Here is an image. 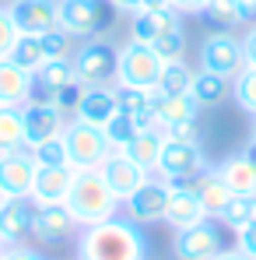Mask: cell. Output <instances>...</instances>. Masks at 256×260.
Masks as SVG:
<instances>
[{
    "instance_id": "8d00e7d4",
    "label": "cell",
    "mask_w": 256,
    "mask_h": 260,
    "mask_svg": "<svg viewBox=\"0 0 256 260\" xmlns=\"http://www.w3.org/2000/svg\"><path fill=\"white\" fill-rule=\"evenodd\" d=\"M28 151H32V158H35L39 166H70V162H67V144H63V137L43 141L39 148H28Z\"/></svg>"
},
{
    "instance_id": "bcb514c9",
    "label": "cell",
    "mask_w": 256,
    "mask_h": 260,
    "mask_svg": "<svg viewBox=\"0 0 256 260\" xmlns=\"http://www.w3.org/2000/svg\"><path fill=\"white\" fill-rule=\"evenodd\" d=\"M214 260H249V257H246V253H239V250H228V246H225Z\"/></svg>"
},
{
    "instance_id": "f35d334b",
    "label": "cell",
    "mask_w": 256,
    "mask_h": 260,
    "mask_svg": "<svg viewBox=\"0 0 256 260\" xmlns=\"http://www.w3.org/2000/svg\"><path fill=\"white\" fill-rule=\"evenodd\" d=\"M85 88L88 85H85V81H78V78H74V81H67V85L53 95V106H56L60 113H74V109H78V102H81V95H85Z\"/></svg>"
},
{
    "instance_id": "f6af8a7d",
    "label": "cell",
    "mask_w": 256,
    "mask_h": 260,
    "mask_svg": "<svg viewBox=\"0 0 256 260\" xmlns=\"http://www.w3.org/2000/svg\"><path fill=\"white\" fill-rule=\"evenodd\" d=\"M242 53H246V63L249 67H256V25L242 36Z\"/></svg>"
},
{
    "instance_id": "60d3db41",
    "label": "cell",
    "mask_w": 256,
    "mask_h": 260,
    "mask_svg": "<svg viewBox=\"0 0 256 260\" xmlns=\"http://www.w3.org/2000/svg\"><path fill=\"white\" fill-rule=\"evenodd\" d=\"M116 11H130V14H144V11H155V7H169V0H113Z\"/></svg>"
},
{
    "instance_id": "db71d44e",
    "label": "cell",
    "mask_w": 256,
    "mask_h": 260,
    "mask_svg": "<svg viewBox=\"0 0 256 260\" xmlns=\"http://www.w3.org/2000/svg\"><path fill=\"white\" fill-rule=\"evenodd\" d=\"M4 253H7V250H0V260H4Z\"/></svg>"
},
{
    "instance_id": "e575fe53",
    "label": "cell",
    "mask_w": 256,
    "mask_h": 260,
    "mask_svg": "<svg viewBox=\"0 0 256 260\" xmlns=\"http://www.w3.org/2000/svg\"><path fill=\"white\" fill-rule=\"evenodd\" d=\"M151 49L158 53V60L162 63H172V60H182V53H186V36H182V25L179 28H169V32H162Z\"/></svg>"
},
{
    "instance_id": "f907efd6",
    "label": "cell",
    "mask_w": 256,
    "mask_h": 260,
    "mask_svg": "<svg viewBox=\"0 0 256 260\" xmlns=\"http://www.w3.org/2000/svg\"><path fill=\"white\" fill-rule=\"evenodd\" d=\"M7 201H11V197H7V193H4V190H0V208H4V204H7Z\"/></svg>"
},
{
    "instance_id": "e0dca14e",
    "label": "cell",
    "mask_w": 256,
    "mask_h": 260,
    "mask_svg": "<svg viewBox=\"0 0 256 260\" xmlns=\"http://www.w3.org/2000/svg\"><path fill=\"white\" fill-rule=\"evenodd\" d=\"M98 173H102V179L113 186V193H116L120 201H127L133 190H140V186L148 183V176H151V173H144L137 162H130L123 151H113V155L98 166Z\"/></svg>"
},
{
    "instance_id": "cb8c5ba5",
    "label": "cell",
    "mask_w": 256,
    "mask_h": 260,
    "mask_svg": "<svg viewBox=\"0 0 256 260\" xmlns=\"http://www.w3.org/2000/svg\"><path fill=\"white\" fill-rule=\"evenodd\" d=\"M217 173L221 179L228 183V190L232 193H242V197H249L256 186V162L249 151H235V155H228L221 166H217Z\"/></svg>"
},
{
    "instance_id": "7bdbcfd3",
    "label": "cell",
    "mask_w": 256,
    "mask_h": 260,
    "mask_svg": "<svg viewBox=\"0 0 256 260\" xmlns=\"http://www.w3.org/2000/svg\"><path fill=\"white\" fill-rule=\"evenodd\" d=\"M4 260H46L39 250H32V246H25V243H14V246H7V253Z\"/></svg>"
},
{
    "instance_id": "c3c4849f",
    "label": "cell",
    "mask_w": 256,
    "mask_h": 260,
    "mask_svg": "<svg viewBox=\"0 0 256 260\" xmlns=\"http://www.w3.org/2000/svg\"><path fill=\"white\" fill-rule=\"evenodd\" d=\"M11 243H7V232H4V225H0V250H7Z\"/></svg>"
},
{
    "instance_id": "4fadbf2b",
    "label": "cell",
    "mask_w": 256,
    "mask_h": 260,
    "mask_svg": "<svg viewBox=\"0 0 256 260\" xmlns=\"http://www.w3.org/2000/svg\"><path fill=\"white\" fill-rule=\"evenodd\" d=\"M74 176H78V169H70V166H39L28 201H32L35 208L67 204V193H70V186H74Z\"/></svg>"
},
{
    "instance_id": "9c48e42d",
    "label": "cell",
    "mask_w": 256,
    "mask_h": 260,
    "mask_svg": "<svg viewBox=\"0 0 256 260\" xmlns=\"http://www.w3.org/2000/svg\"><path fill=\"white\" fill-rule=\"evenodd\" d=\"M200 67L221 74V78H235L242 67H246V53H242V39H235L232 32H214L211 39L200 49Z\"/></svg>"
},
{
    "instance_id": "8992f818",
    "label": "cell",
    "mask_w": 256,
    "mask_h": 260,
    "mask_svg": "<svg viewBox=\"0 0 256 260\" xmlns=\"http://www.w3.org/2000/svg\"><path fill=\"white\" fill-rule=\"evenodd\" d=\"M162 67H165V63L158 60V53H155L151 46L133 43V39H130L127 46H120L116 85H123V88H144V91H151V88L158 85Z\"/></svg>"
},
{
    "instance_id": "816d5d0a",
    "label": "cell",
    "mask_w": 256,
    "mask_h": 260,
    "mask_svg": "<svg viewBox=\"0 0 256 260\" xmlns=\"http://www.w3.org/2000/svg\"><path fill=\"white\" fill-rule=\"evenodd\" d=\"M253 141H256V116H253Z\"/></svg>"
},
{
    "instance_id": "11a10c76",
    "label": "cell",
    "mask_w": 256,
    "mask_h": 260,
    "mask_svg": "<svg viewBox=\"0 0 256 260\" xmlns=\"http://www.w3.org/2000/svg\"><path fill=\"white\" fill-rule=\"evenodd\" d=\"M7 4H14V0H7Z\"/></svg>"
},
{
    "instance_id": "7a4b0ae2",
    "label": "cell",
    "mask_w": 256,
    "mask_h": 260,
    "mask_svg": "<svg viewBox=\"0 0 256 260\" xmlns=\"http://www.w3.org/2000/svg\"><path fill=\"white\" fill-rule=\"evenodd\" d=\"M120 208H123V201L113 193V186L102 179L98 169H78L74 186H70V193H67V211L74 215L78 229L109 221V218L120 215Z\"/></svg>"
},
{
    "instance_id": "836d02e7",
    "label": "cell",
    "mask_w": 256,
    "mask_h": 260,
    "mask_svg": "<svg viewBox=\"0 0 256 260\" xmlns=\"http://www.w3.org/2000/svg\"><path fill=\"white\" fill-rule=\"evenodd\" d=\"M232 95H235V102L249 113V116H256V67H242L235 78H232Z\"/></svg>"
},
{
    "instance_id": "44dd1931",
    "label": "cell",
    "mask_w": 256,
    "mask_h": 260,
    "mask_svg": "<svg viewBox=\"0 0 256 260\" xmlns=\"http://www.w3.org/2000/svg\"><path fill=\"white\" fill-rule=\"evenodd\" d=\"M182 21H179V11L175 7H155V11H144V14H133V21H130V39L133 43H144L151 46L162 32H169V28H179Z\"/></svg>"
},
{
    "instance_id": "7402d4cb",
    "label": "cell",
    "mask_w": 256,
    "mask_h": 260,
    "mask_svg": "<svg viewBox=\"0 0 256 260\" xmlns=\"http://www.w3.org/2000/svg\"><path fill=\"white\" fill-rule=\"evenodd\" d=\"M113 116H116V88H85V95L74 109V120H85L91 127H105Z\"/></svg>"
},
{
    "instance_id": "d4e9b609",
    "label": "cell",
    "mask_w": 256,
    "mask_h": 260,
    "mask_svg": "<svg viewBox=\"0 0 256 260\" xmlns=\"http://www.w3.org/2000/svg\"><path fill=\"white\" fill-rule=\"evenodd\" d=\"M162 148H165V134L155 130V127H144L127 148H123V155H127L130 162H137L144 173H155V169H158V158H162Z\"/></svg>"
},
{
    "instance_id": "2e32d148",
    "label": "cell",
    "mask_w": 256,
    "mask_h": 260,
    "mask_svg": "<svg viewBox=\"0 0 256 260\" xmlns=\"http://www.w3.org/2000/svg\"><path fill=\"white\" fill-rule=\"evenodd\" d=\"M172 186H175V183H172ZM179 186H190V190L200 197V204H204L207 218H217V221H221L225 208H228V201H232V190H228V183L221 179L217 169H207V166H204L193 179H186V183H179Z\"/></svg>"
},
{
    "instance_id": "681fc988",
    "label": "cell",
    "mask_w": 256,
    "mask_h": 260,
    "mask_svg": "<svg viewBox=\"0 0 256 260\" xmlns=\"http://www.w3.org/2000/svg\"><path fill=\"white\" fill-rule=\"evenodd\" d=\"M249 155H253V162H256V141H249V148H246Z\"/></svg>"
},
{
    "instance_id": "484cf974",
    "label": "cell",
    "mask_w": 256,
    "mask_h": 260,
    "mask_svg": "<svg viewBox=\"0 0 256 260\" xmlns=\"http://www.w3.org/2000/svg\"><path fill=\"white\" fill-rule=\"evenodd\" d=\"M190 95L200 109H214L228 99V78L221 74H211V71H197L193 74V85H190Z\"/></svg>"
},
{
    "instance_id": "74e56055",
    "label": "cell",
    "mask_w": 256,
    "mask_h": 260,
    "mask_svg": "<svg viewBox=\"0 0 256 260\" xmlns=\"http://www.w3.org/2000/svg\"><path fill=\"white\" fill-rule=\"evenodd\" d=\"M18 39H21V32H18V25H14V14H11L7 4H0V60L11 56V49H14Z\"/></svg>"
},
{
    "instance_id": "d6986e66",
    "label": "cell",
    "mask_w": 256,
    "mask_h": 260,
    "mask_svg": "<svg viewBox=\"0 0 256 260\" xmlns=\"http://www.w3.org/2000/svg\"><path fill=\"white\" fill-rule=\"evenodd\" d=\"M35 74L18 67L11 56L0 60V106H28L32 102Z\"/></svg>"
},
{
    "instance_id": "f546056e",
    "label": "cell",
    "mask_w": 256,
    "mask_h": 260,
    "mask_svg": "<svg viewBox=\"0 0 256 260\" xmlns=\"http://www.w3.org/2000/svg\"><path fill=\"white\" fill-rule=\"evenodd\" d=\"M11 60L18 63V67H25V71H43V63L49 60V53H46V46L39 36H21L18 43H14V49H11Z\"/></svg>"
},
{
    "instance_id": "b9f144b4",
    "label": "cell",
    "mask_w": 256,
    "mask_h": 260,
    "mask_svg": "<svg viewBox=\"0 0 256 260\" xmlns=\"http://www.w3.org/2000/svg\"><path fill=\"white\" fill-rule=\"evenodd\" d=\"M165 137H169V141H182V144H200V141H197V127H193V123H175V127L165 130Z\"/></svg>"
},
{
    "instance_id": "f1b7e54d",
    "label": "cell",
    "mask_w": 256,
    "mask_h": 260,
    "mask_svg": "<svg viewBox=\"0 0 256 260\" xmlns=\"http://www.w3.org/2000/svg\"><path fill=\"white\" fill-rule=\"evenodd\" d=\"M193 74H197V71H190L182 60H172V63H165V67H162L155 91H162V95H190Z\"/></svg>"
},
{
    "instance_id": "52a82bcc",
    "label": "cell",
    "mask_w": 256,
    "mask_h": 260,
    "mask_svg": "<svg viewBox=\"0 0 256 260\" xmlns=\"http://www.w3.org/2000/svg\"><path fill=\"white\" fill-rule=\"evenodd\" d=\"M225 250L221 239V225L214 218H204L190 229H179L172 236V257L175 260H214Z\"/></svg>"
},
{
    "instance_id": "5bb4252c",
    "label": "cell",
    "mask_w": 256,
    "mask_h": 260,
    "mask_svg": "<svg viewBox=\"0 0 256 260\" xmlns=\"http://www.w3.org/2000/svg\"><path fill=\"white\" fill-rule=\"evenodd\" d=\"M21 36H46L60 28V4L56 0H14L7 4Z\"/></svg>"
},
{
    "instance_id": "ee69618b",
    "label": "cell",
    "mask_w": 256,
    "mask_h": 260,
    "mask_svg": "<svg viewBox=\"0 0 256 260\" xmlns=\"http://www.w3.org/2000/svg\"><path fill=\"white\" fill-rule=\"evenodd\" d=\"M169 4L179 14H204V7H207V0H169Z\"/></svg>"
},
{
    "instance_id": "3957f363",
    "label": "cell",
    "mask_w": 256,
    "mask_h": 260,
    "mask_svg": "<svg viewBox=\"0 0 256 260\" xmlns=\"http://www.w3.org/2000/svg\"><path fill=\"white\" fill-rule=\"evenodd\" d=\"M116 21L113 0H60V28L74 39H102Z\"/></svg>"
},
{
    "instance_id": "7dc6e473",
    "label": "cell",
    "mask_w": 256,
    "mask_h": 260,
    "mask_svg": "<svg viewBox=\"0 0 256 260\" xmlns=\"http://www.w3.org/2000/svg\"><path fill=\"white\" fill-rule=\"evenodd\" d=\"M239 7H242V14L246 18H256V0H235Z\"/></svg>"
},
{
    "instance_id": "f5cc1de1",
    "label": "cell",
    "mask_w": 256,
    "mask_h": 260,
    "mask_svg": "<svg viewBox=\"0 0 256 260\" xmlns=\"http://www.w3.org/2000/svg\"><path fill=\"white\" fill-rule=\"evenodd\" d=\"M249 197H253V204H256V186H253V193H249Z\"/></svg>"
},
{
    "instance_id": "1f68e13d",
    "label": "cell",
    "mask_w": 256,
    "mask_h": 260,
    "mask_svg": "<svg viewBox=\"0 0 256 260\" xmlns=\"http://www.w3.org/2000/svg\"><path fill=\"white\" fill-rule=\"evenodd\" d=\"M102 130H105V141L113 144V151H123V148H127V144H130V141H133V137H137L144 127H140L133 116H127V113H120V109H116V116H113V120H109Z\"/></svg>"
},
{
    "instance_id": "7c38bea8",
    "label": "cell",
    "mask_w": 256,
    "mask_h": 260,
    "mask_svg": "<svg viewBox=\"0 0 256 260\" xmlns=\"http://www.w3.org/2000/svg\"><path fill=\"white\" fill-rule=\"evenodd\" d=\"M21 116H25V148H39L43 141L63 137L67 113H60L53 102H28L21 106Z\"/></svg>"
},
{
    "instance_id": "4dcf8cb0",
    "label": "cell",
    "mask_w": 256,
    "mask_h": 260,
    "mask_svg": "<svg viewBox=\"0 0 256 260\" xmlns=\"http://www.w3.org/2000/svg\"><path fill=\"white\" fill-rule=\"evenodd\" d=\"M204 18L211 21L217 32H232V28H239V25L246 21V14H242V7H239L235 0H207Z\"/></svg>"
},
{
    "instance_id": "ac0fdd59",
    "label": "cell",
    "mask_w": 256,
    "mask_h": 260,
    "mask_svg": "<svg viewBox=\"0 0 256 260\" xmlns=\"http://www.w3.org/2000/svg\"><path fill=\"white\" fill-rule=\"evenodd\" d=\"M200 113V106L193 102V95H162L151 88V120H155V130L175 127V123H193Z\"/></svg>"
},
{
    "instance_id": "d6a6232c",
    "label": "cell",
    "mask_w": 256,
    "mask_h": 260,
    "mask_svg": "<svg viewBox=\"0 0 256 260\" xmlns=\"http://www.w3.org/2000/svg\"><path fill=\"white\" fill-rule=\"evenodd\" d=\"M253 218H256V204H253V197L232 193V201H228V208H225V215H221V225H228L232 232H239V229H246V225H249Z\"/></svg>"
},
{
    "instance_id": "4316f807",
    "label": "cell",
    "mask_w": 256,
    "mask_h": 260,
    "mask_svg": "<svg viewBox=\"0 0 256 260\" xmlns=\"http://www.w3.org/2000/svg\"><path fill=\"white\" fill-rule=\"evenodd\" d=\"M116 109L133 116L140 127H155V120H151V91H144V88L116 85Z\"/></svg>"
},
{
    "instance_id": "5b68a950",
    "label": "cell",
    "mask_w": 256,
    "mask_h": 260,
    "mask_svg": "<svg viewBox=\"0 0 256 260\" xmlns=\"http://www.w3.org/2000/svg\"><path fill=\"white\" fill-rule=\"evenodd\" d=\"M78 81H85L88 88H102L109 81H116V63H120V49L105 39H85L70 56Z\"/></svg>"
},
{
    "instance_id": "603a6c76",
    "label": "cell",
    "mask_w": 256,
    "mask_h": 260,
    "mask_svg": "<svg viewBox=\"0 0 256 260\" xmlns=\"http://www.w3.org/2000/svg\"><path fill=\"white\" fill-rule=\"evenodd\" d=\"M0 225H4L11 246L32 239V229H35V204H32V201H7V204L0 208Z\"/></svg>"
},
{
    "instance_id": "9a60e30c",
    "label": "cell",
    "mask_w": 256,
    "mask_h": 260,
    "mask_svg": "<svg viewBox=\"0 0 256 260\" xmlns=\"http://www.w3.org/2000/svg\"><path fill=\"white\" fill-rule=\"evenodd\" d=\"M81 229L74 215L67 211V204H53V208H35V229H32V239H39L43 246H60L67 239H74Z\"/></svg>"
},
{
    "instance_id": "277c9868",
    "label": "cell",
    "mask_w": 256,
    "mask_h": 260,
    "mask_svg": "<svg viewBox=\"0 0 256 260\" xmlns=\"http://www.w3.org/2000/svg\"><path fill=\"white\" fill-rule=\"evenodd\" d=\"M63 144H67V162H70V169H98V166L113 155V144L105 141V130L91 127L85 120H67V127H63Z\"/></svg>"
},
{
    "instance_id": "6da1fadb",
    "label": "cell",
    "mask_w": 256,
    "mask_h": 260,
    "mask_svg": "<svg viewBox=\"0 0 256 260\" xmlns=\"http://www.w3.org/2000/svg\"><path fill=\"white\" fill-rule=\"evenodd\" d=\"M78 260H148V239L127 215L78 232Z\"/></svg>"
},
{
    "instance_id": "ab89813d",
    "label": "cell",
    "mask_w": 256,
    "mask_h": 260,
    "mask_svg": "<svg viewBox=\"0 0 256 260\" xmlns=\"http://www.w3.org/2000/svg\"><path fill=\"white\" fill-rule=\"evenodd\" d=\"M235 236H239L235 250H239V253H246L249 260H256V218L249 221V225H246V229H239Z\"/></svg>"
},
{
    "instance_id": "ba28073f",
    "label": "cell",
    "mask_w": 256,
    "mask_h": 260,
    "mask_svg": "<svg viewBox=\"0 0 256 260\" xmlns=\"http://www.w3.org/2000/svg\"><path fill=\"white\" fill-rule=\"evenodd\" d=\"M169 183L165 179H155V176H148V183L140 186V190H133L127 201H123V208H120V215H127L133 225H155V221H165V208H169Z\"/></svg>"
},
{
    "instance_id": "83f0119b",
    "label": "cell",
    "mask_w": 256,
    "mask_h": 260,
    "mask_svg": "<svg viewBox=\"0 0 256 260\" xmlns=\"http://www.w3.org/2000/svg\"><path fill=\"white\" fill-rule=\"evenodd\" d=\"M25 148V116L21 106H0V155Z\"/></svg>"
},
{
    "instance_id": "30bf717a",
    "label": "cell",
    "mask_w": 256,
    "mask_h": 260,
    "mask_svg": "<svg viewBox=\"0 0 256 260\" xmlns=\"http://www.w3.org/2000/svg\"><path fill=\"white\" fill-rule=\"evenodd\" d=\"M207 162H204V151H200V144H182V141H169L165 137V148H162V158H158V179H165V183H186V179H193V176L200 173Z\"/></svg>"
},
{
    "instance_id": "8fae6325",
    "label": "cell",
    "mask_w": 256,
    "mask_h": 260,
    "mask_svg": "<svg viewBox=\"0 0 256 260\" xmlns=\"http://www.w3.org/2000/svg\"><path fill=\"white\" fill-rule=\"evenodd\" d=\"M35 173H39V162L32 158L28 148H18V151H4L0 155V190L11 201H28Z\"/></svg>"
},
{
    "instance_id": "ffe728a7",
    "label": "cell",
    "mask_w": 256,
    "mask_h": 260,
    "mask_svg": "<svg viewBox=\"0 0 256 260\" xmlns=\"http://www.w3.org/2000/svg\"><path fill=\"white\" fill-rule=\"evenodd\" d=\"M207 211H204V204H200V197L190 190V186H172L169 190V208H165V221L172 225V232H179V229H190V225H197V221H204Z\"/></svg>"
},
{
    "instance_id": "d590c367",
    "label": "cell",
    "mask_w": 256,
    "mask_h": 260,
    "mask_svg": "<svg viewBox=\"0 0 256 260\" xmlns=\"http://www.w3.org/2000/svg\"><path fill=\"white\" fill-rule=\"evenodd\" d=\"M46 46V53H49V60H70L74 56V36H67L63 28H53V32H46V36H39Z\"/></svg>"
}]
</instances>
